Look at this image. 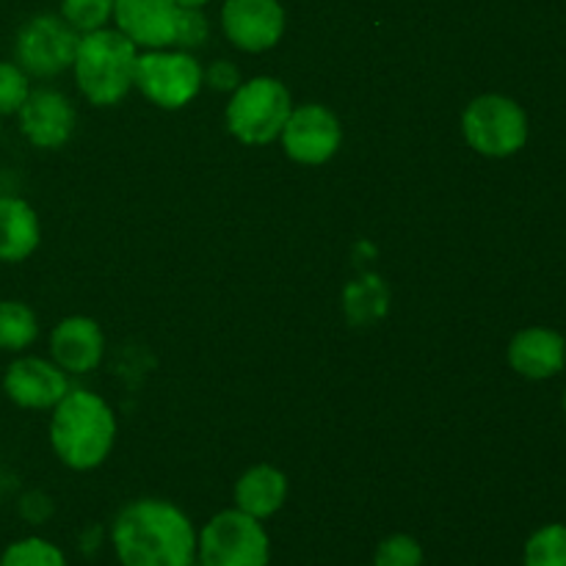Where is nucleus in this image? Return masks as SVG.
I'll return each mask as SVG.
<instances>
[{"instance_id":"dca6fc26","label":"nucleus","mask_w":566,"mask_h":566,"mask_svg":"<svg viewBox=\"0 0 566 566\" xmlns=\"http://www.w3.org/2000/svg\"><path fill=\"white\" fill-rule=\"evenodd\" d=\"M42 238L39 216L25 199L0 197V263H22Z\"/></svg>"},{"instance_id":"9b49d317","label":"nucleus","mask_w":566,"mask_h":566,"mask_svg":"<svg viewBox=\"0 0 566 566\" xmlns=\"http://www.w3.org/2000/svg\"><path fill=\"white\" fill-rule=\"evenodd\" d=\"M17 114H20L22 136L39 149L64 147L75 130V108L64 94L53 88H39L28 94Z\"/></svg>"},{"instance_id":"412c9836","label":"nucleus","mask_w":566,"mask_h":566,"mask_svg":"<svg viewBox=\"0 0 566 566\" xmlns=\"http://www.w3.org/2000/svg\"><path fill=\"white\" fill-rule=\"evenodd\" d=\"M61 14L75 31H97L114 17V0H61Z\"/></svg>"},{"instance_id":"6e6552de","label":"nucleus","mask_w":566,"mask_h":566,"mask_svg":"<svg viewBox=\"0 0 566 566\" xmlns=\"http://www.w3.org/2000/svg\"><path fill=\"white\" fill-rule=\"evenodd\" d=\"M77 42H81V36L64 17L42 14L20 28L14 53L25 75L31 72L39 77H53L64 72L66 66H72Z\"/></svg>"},{"instance_id":"f03ea898","label":"nucleus","mask_w":566,"mask_h":566,"mask_svg":"<svg viewBox=\"0 0 566 566\" xmlns=\"http://www.w3.org/2000/svg\"><path fill=\"white\" fill-rule=\"evenodd\" d=\"M116 440V418L108 403L88 390H70L53 407L50 442L66 468L94 470L108 459Z\"/></svg>"},{"instance_id":"7ed1b4c3","label":"nucleus","mask_w":566,"mask_h":566,"mask_svg":"<svg viewBox=\"0 0 566 566\" xmlns=\"http://www.w3.org/2000/svg\"><path fill=\"white\" fill-rule=\"evenodd\" d=\"M136 44L122 31L97 28L77 42L75 81L94 105H116L136 81Z\"/></svg>"},{"instance_id":"4be33fe9","label":"nucleus","mask_w":566,"mask_h":566,"mask_svg":"<svg viewBox=\"0 0 566 566\" xmlns=\"http://www.w3.org/2000/svg\"><path fill=\"white\" fill-rule=\"evenodd\" d=\"M374 566H423V547L415 536L392 534L376 547Z\"/></svg>"},{"instance_id":"aec40b11","label":"nucleus","mask_w":566,"mask_h":566,"mask_svg":"<svg viewBox=\"0 0 566 566\" xmlns=\"http://www.w3.org/2000/svg\"><path fill=\"white\" fill-rule=\"evenodd\" d=\"M0 566H66V558L53 542L28 536V539L6 547L3 556H0Z\"/></svg>"},{"instance_id":"cd10ccee","label":"nucleus","mask_w":566,"mask_h":566,"mask_svg":"<svg viewBox=\"0 0 566 566\" xmlns=\"http://www.w3.org/2000/svg\"><path fill=\"white\" fill-rule=\"evenodd\" d=\"M193 566H202V564H193Z\"/></svg>"},{"instance_id":"f257e3e1","label":"nucleus","mask_w":566,"mask_h":566,"mask_svg":"<svg viewBox=\"0 0 566 566\" xmlns=\"http://www.w3.org/2000/svg\"><path fill=\"white\" fill-rule=\"evenodd\" d=\"M116 558L122 566H193L197 531L191 520L166 501H136L116 517Z\"/></svg>"},{"instance_id":"0eeeda50","label":"nucleus","mask_w":566,"mask_h":566,"mask_svg":"<svg viewBox=\"0 0 566 566\" xmlns=\"http://www.w3.org/2000/svg\"><path fill=\"white\" fill-rule=\"evenodd\" d=\"M205 83V72L188 53H166V50H149L138 55L136 81L133 86L142 88L144 97L158 108L175 111L191 103Z\"/></svg>"},{"instance_id":"5701e85b","label":"nucleus","mask_w":566,"mask_h":566,"mask_svg":"<svg viewBox=\"0 0 566 566\" xmlns=\"http://www.w3.org/2000/svg\"><path fill=\"white\" fill-rule=\"evenodd\" d=\"M28 94L31 88H28V75L22 72V66L0 61V116L17 114Z\"/></svg>"},{"instance_id":"39448f33","label":"nucleus","mask_w":566,"mask_h":566,"mask_svg":"<svg viewBox=\"0 0 566 566\" xmlns=\"http://www.w3.org/2000/svg\"><path fill=\"white\" fill-rule=\"evenodd\" d=\"M197 558L202 566H269L271 542L260 520L230 509L199 531Z\"/></svg>"},{"instance_id":"6ab92c4d","label":"nucleus","mask_w":566,"mask_h":566,"mask_svg":"<svg viewBox=\"0 0 566 566\" xmlns=\"http://www.w3.org/2000/svg\"><path fill=\"white\" fill-rule=\"evenodd\" d=\"M523 566H566V525L553 523L525 542Z\"/></svg>"},{"instance_id":"b1692460","label":"nucleus","mask_w":566,"mask_h":566,"mask_svg":"<svg viewBox=\"0 0 566 566\" xmlns=\"http://www.w3.org/2000/svg\"><path fill=\"white\" fill-rule=\"evenodd\" d=\"M208 39V20L199 9H180L177 14L175 44L180 48H199Z\"/></svg>"},{"instance_id":"1a4fd4ad","label":"nucleus","mask_w":566,"mask_h":566,"mask_svg":"<svg viewBox=\"0 0 566 566\" xmlns=\"http://www.w3.org/2000/svg\"><path fill=\"white\" fill-rule=\"evenodd\" d=\"M280 136L287 158L304 166H321L335 158L343 142L337 116L318 103L293 108Z\"/></svg>"},{"instance_id":"4468645a","label":"nucleus","mask_w":566,"mask_h":566,"mask_svg":"<svg viewBox=\"0 0 566 566\" xmlns=\"http://www.w3.org/2000/svg\"><path fill=\"white\" fill-rule=\"evenodd\" d=\"M509 363L525 379H551L566 363V340L545 326H528L509 343Z\"/></svg>"},{"instance_id":"393cba45","label":"nucleus","mask_w":566,"mask_h":566,"mask_svg":"<svg viewBox=\"0 0 566 566\" xmlns=\"http://www.w3.org/2000/svg\"><path fill=\"white\" fill-rule=\"evenodd\" d=\"M205 83H210L219 92H235L241 86V72L230 61H216L208 72H205Z\"/></svg>"},{"instance_id":"423d86ee","label":"nucleus","mask_w":566,"mask_h":566,"mask_svg":"<svg viewBox=\"0 0 566 566\" xmlns=\"http://www.w3.org/2000/svg\"><path fill=\"white\" fill-rule=\"evenodd\" d=\"M462 130L475 153L486 158H509L528 142V116L512 97L481 94L464 108Z\"/></svg>"},{"instance_id":"bb28decb","label":"nucleus","mask_w":566,"mask_h":566,"mask_svg":"<svg viewBox=\"0 0 566 566\" xmlns=\"http://www.w3.org/2000/svg\"><path fill=\"white\" fill-rule=\"evenodd\" d=\"M564 412H566V398H564Z\"/></svg>"},{"instance_id":"a878e982","label":"nucleus","mask_w":566,"mask_h":566,"mask_svg":"<svg viewBox=\"0 0 566 566\" xmlns=\"http://www.w3.org/2000/svg\"><path fill=\"white\" fill-rule=\"evenodd\" d=\"M175 6H180V9H202L208 0H171Z\"/></svg>"},{"instance_id":"2eb2a0df","label":"nucleus","mask_w":566,"mask_h":566,"mask_svg":"<svg viewBox=\"0 0 566 566\" xmlns=\"http://www.w3.org/2000/svg\"><path fill=\"white\" fill-rule=\"evenodd\" d=\"M105 337L99 326L92 318H75L61 321L50 335V354H53L55 365L70 374H88L103 359Z\"/></svg>"},{"instance_id":"ddd939ff","label":"nucleus","mask_w":566,"mask_h":566,"mask_svg":"<svg viewBox=\"0 0 566 566\" xmlns=\"http://www.w3.org/2000/svg\"><path fill=\"white\" fill-rule=\"evenodd\" d=\"M180 6L171 0H114V20L136 48L164 50L175 44Z\"/></svg>"},{"instance_id":"20e7f679","label":"nucleus","mask_w":566,"mask_h":566,"mask_svg":"<svg viewBox=\"0 0 566 566\" xmlns=\"http://www.w3.org/2000/svg\"><path fill=\"white\" fill-rule=\"evenodd\" d=\"M293 103L285 83L276 77H252L232 92L227 105V127L243 144H271L280 138Z\"/></svg>"},{"instance_id":"a211bd4d","label":"nucleus","mask_w":566,"mask_h":566,"mask_svg":"<svg viewBox=\"0 0 566 566\" xmlns=\"http://www.w3.org/2000/svg\"><path fill=\"white\" fill-rule=\"evenodd\" d=\"M39 335L36 315L22 302H0V348L22 352Z\"/></svg>"},{"instance_id":"f8f14e48","label":"nucleus","mask_w":566,"mask_h":566,"mask_svg":"<svg viewBox=\"0 0 566 566\" xmlns=\"http://www.w3.org/2000/svg\"><path fill=\"white\" fill-rule=\"evenodd\" d=\"M3 390L22 409H53L70 392L64 370L39 357H20L9 365Z\"/></svg>"},{"instance_id":"f3484780","label":"nucleus","mask_w":566,"mask_h":566,"mask_svg":"<svg viewBox=\"0 0 566 566\" xmlns=\"http://www.w3.org/2000/svg\"><path fill=\"white\" fill-rule=\"evenodd\" d=\"M287 497V479L271 464H258L247 470L235 484V506L254 520L274 517Z\"/></svg>"},{"instance_id":"9d476101","label":"nucleus","mask_w":566,"mask_h":566,"mask_svg":"<svg viewBox=\"0 0 566 566\" xmlns=\"http://www.w3.org/2000/svg\"><path fill=\"white\" fill-rule=\"evenodd\" d=\"M221 25L235 48L263 53L285 33V9L280 0H227L221 9Z\"/></svg>"}]
</instances>
